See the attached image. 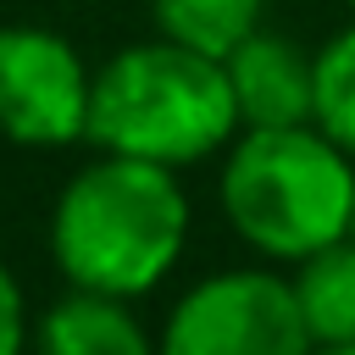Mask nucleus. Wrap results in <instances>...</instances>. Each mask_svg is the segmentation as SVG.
Here are the masks:
<instances>
[{
	"label": "nucleus",
	"instance_id": "nucleus-1",
	"mask_svg": "<svg viewBox=\"0 0 355 355\" xmlns=\"http://www.w3.org/2000/svg\"><path fill=\"white\" fill-rule=\"evenodd\" d=\"M189 244V194L172 166L111 155L67 178L50 211V255L72 288L139 300Z\"/></svg>",
	"mask_w": 355,
	"mask_h": 355
},
{
	"label": "nucleus",
	"instance_id": "nucleus-2",
	"mask_svg": "<svg viewBox=\"0 0 355 355\" xmlns=\"http://www.w3.org/2000/svg\"><path fill=\"white\" fill-rule=\"evenodd\" d=\"M94 150L139 155L155 166H194L239 139V105L227 67L178 39H150L116 50L89 89Z\"/></svg>",
	"mask_w": 355,
	"mask_h": 355
},
{
	"label": "nucleus",
	"instance_id": "nucleus-3",
	"mask_svg": "<svg viewBox=\"0 0 355 355\" xmlns=\"http://www.w3.org/2000/svg\"><path fill=\"white\" fill-rule=\"evenodd\" d=\"M222 216L266 261H305L355 222V155L316 122L239 128L222 161Z\"/></svg>",
	"mask_w": 355,
	"mask_h": 355
},
{
	"label": "nucleus",
	"instance_id": "nucleus-4",
	"mask_svg": "<svg viewBox=\"0 0 355 355\" xmlns=\"http://www.w3.org/2000/svg\"><path fill=\"white\" fill-rule=\"evenodd\" d=\"M294 283L266 266L200 277L166 316L155 355H311Z\"/></svg>",
	"mask_w": 355,
	"mask_h": 355
},
{
	"label": "nucleus",
	"instance_id": "nucleus-5",
	"mask_svg": "<svg viewBox=\"0 0 355 355\" xmlns=\"http://www.w3.org/2000/svg\"><path fill=\"white\" fill-rule=\"evenodd\" d=\"M89 89L78 44L39 22L0 28V133L22 150H61L89 133Z\"/></svg>",
	"mask_w": 355,
	"mask_h": 355
},
{
	"label": "nucleus",
	"instance_id": "nucleus-6",
	"mask_svg": "<svg viewBox=\"0 0 355 355\" xmlns=\"http://www.w3.org/2000/svg\"><path fill=\"white\" fill-rule=\"evenodd\" d=\"M239 128H294L316 111V50L305 55L288 33L255 28L244 44L222 55Z\"/></svg>",
	"mask_w": 355,
	"mask_h": 355
},
{
	"label": "nucleus",
	"instance_id": "nucleus-7",
	"mask_svg": "<svg viewBox=\"0 0 355 355\" xmlns=\"http://www.w3.org/2000/svg\"><path fill=\"white\" fill-rule=\"evenodd\" d=\"M33 355H155V344L144 322L128 311V300L72 288L39 316Z\"/></svg>",
	"mask_w": 355,
	"mask_h": 355
},
{
	"label": "nucleus",
	"instance_id": "nucleus-8",
	"mask_svg": "<svg viewBox=\"0 0 355 355\" xmlns=\"http://www.w3.org/2000/svg\"><path fill=\"white\" fill-rule=\"evenodd\" d=\"M294 300L311 344H355V233L294 261Z\"/></svg>",
	"mask_w": 355,
	"mask_h": 355
},
{
	"label": "nucleus",
	"instance_id": "nucleus-9",
	"mask_svg": "<svg viewBox=\"0 0 355 355\" xmlns=\"http://www.w3.org/2000/svg\"><path fill=\"white\" fill-rule=\"evenodd\" d=\"M150 11H155V28L166 39L222 61L233 44H244L261 28L266 0H150Z\"/></svg>",
	"mask_w": 355,
	"mask_h": 355
},
{
	"label": "nucleus",
	"instance_id": "nucleus-10",
	"mask_svg": "<svg viewBox=\"0 0 355 355\" xmlns=\"http://www.w3.org/2000/svg\"><path fill=\"white\" fill-rule=\"evenodd\" d=\"M311 122L355 155V28L333 33L322 50H316V111Z\"/></svg>",
	"mask_w": 355,
	"mask_h": 355
},
{
	"label": "nucleus",
	"instance_id": "nucleus-11",
	"mask_svg": "<svg viewBox=\"0 0 355 355\" xmlns=\"http://www.w3.org/2000/svg\"><path fill=\"white\" fill-rule=\"evenodd\" d=\"M28 338H33V327H28L22 283H17V272L0 261V355H22V349H28Z\"/></svg>",
	"mask_w": 355,
	"mask_h": 355
},
{
	"label": "nucleus",
	"instance_id": "nucleus-12",
	"mask_svg": "<svg viewBox=\"0 0 355 355\" xmlns=\"http://www.w3.org/2000/svg\"><path fill=\"white\" fill-rule=\"evenodd\" d=\"M311 355H355V344H316Z\"/></svg>",
	"mask_w": 355,
	"mask_h": 355
},
{
	"label": "nucleus",
	"instance_id": "nucleus-13",
	"mask_svg": "<svg viewBox=\"0 0 355 355\" xmlns=\"http://www.w3.org/2000/svg\"><path fill=\"white\" fill-rule=\"evenodd\" d=\"M349 233H355V222H349Z\"/></svg>",
	"mask_w": 355,
	"mask_h": 355
},
{
	"label": "nucleus",
	"instance_id": "nucleus-14",
	"mask_svg": "<svg viewBox=\"0 0 355 355\" xmlns=\"http://www.w3.org/2000/svg\"><path fill=\"white\" fill-rule=\"evenodd\" d=\"M349 6H355V0H349Z\"/></svg>",
	"mask_w": 355,
	"mask_h": 355
}]
</instances>
